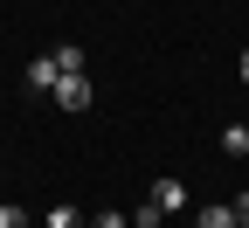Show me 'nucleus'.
<instances>
[{"mask_svg":"<svg viewBox=\"0 0 249 228\" xmlns=\"http://www.w3.org/2000/svg\"><path fill=\"white\" fill-rule=\"evenodd\" d=\"M55 62H62V76H76V70H83V49H76V42H62V49H55Z\"/></svg>","mask_w":249,"mask_h":228,"instance_id":"obj_7","label":"nucleus"},{"mask_svg":"<svg viewBox=\"0 0 249 228\" xmlns=\"http://www.w3.org/2000/svg\"><path fill=\"white\" fill-rule=\"evenodd\" d=\"M145 201L160 208V214H180V208H187V187H180L173 173H160V180H152V193H145Z\"/></svg>","mask_w":249,"mask_h":228,"instance_id":"obj_2","label":"nucleus"},{"mask_svg":"<svg viewBox=\"0 0 249 228\" xmlns=\"http://www.w3.org/2000/svg\"><path fill=\"white\" fill-rule=\"evenodd\" d=\"M55 76H62V62H55V49L28 62V90H42V97H49V90H55Z\"/></svg>","mask_w":249,"mask_h":228,"instance_id":"obj_3","label":"nucleus"},{"mask_svg":"<svg viewBox=\"0 0 249 228\" xmlns=\"http://www.w3.org/2000/svg\"><path fill=\"white\" fill-rule=\"evenodd\" d=\"M49 97H55V111H62V118H76V111L97 104V90H90V76H83V70H76V76H55V90H49Z\"/></svg>","mask_w":249,"mask_h":228,"instance_id":"obj_1","label":"nucleus"},{"mask_svg":"<svg viewBox=\"0 0 249 228\" xmlns=\"http://www.w3.org/2000/svg\"><path fill=\"white\" fill-rule=\"evenodd\" d=\"M42 228H90V221H83L70 201H62V208H49V221H42Z\"/></svg>","mask_w":249,"mask_h":228,"instance_id":"obj_6","label":"nucleus"},{"mask_svg":"<svg viewBox=\"0 0 249 228\" xmlns=\"http://www.w3.org/2000/svg\"><path fill=\"white\" fill-rule=\"evenodd\" d=\"M90 228H132V221H124V214H118V208H104V214H97V221H90Z\"/></svg>","mask_w":249,"mask_h":228,"instance_id":"obj_9","label":"nucleus"},{"mask_svg":"<svg viewBox=\"0 0 249 228\" xmlns=\"http://www.w3.org/2000/svg\"><path fill=\"white\" fill-rule=\"evenodd\" d=\"M0 228H28V214H21V201H14V208H0Z\"/></svg>","mask_w":249,"mask_h":228,"instance_id":"obj_8","label":"nucleus"},{"mask_svg":"<svg viewBox=\"0 0 249 228\" xmlns=\"http://www.w3.org/2000/svg\"><path fill=\"white\" fill-rule=\"evenodd\" d=\"M222 152L229 159H249V124H229V132H222Z\"/></svg>","mask_w":249,"mask_h":228,"instance_id":"obj_5","label":"nucleus"},{"mask_svg":"<svg viewBox=\"0 0 249 228\" xmlns=\"http://www.w3.org/2000/svg\"><path fill=\"white\" fill-rule=\"evenodd\" d=\"M194 228H235V208L214 201V208H201V214H194Z\"/></svg>","mask_w":249,"mask_h":228,"instance_id":"obj_4","label":"nucleus"},{"mask_svg":"<svg viewBox=\"0 0 249 228\" xmlns=\"http://www.w3.org/2000/svg\"><path fill=\"white\" fill-rule=\"evenodd\" d=\"M235 221H249V193H235Z\"/></svg>","mask_w":249,"mask_h":228,"instance_id":"obj_10","label":"nucleus"},{"mask_svg":"<svg viewBox=\"0 0 249 228\" xmlns=\"http://www.w3.org/2000/svg\"><path fill=\"white\" fill-rule=\"evenodd\" d=\"M235 70H242V83H249V49H242V62H235Z\"/></svg>","mask_w":249,"mask_h":228,"instance_id":"obj_11","label":"nucleus"}]
</instances>
